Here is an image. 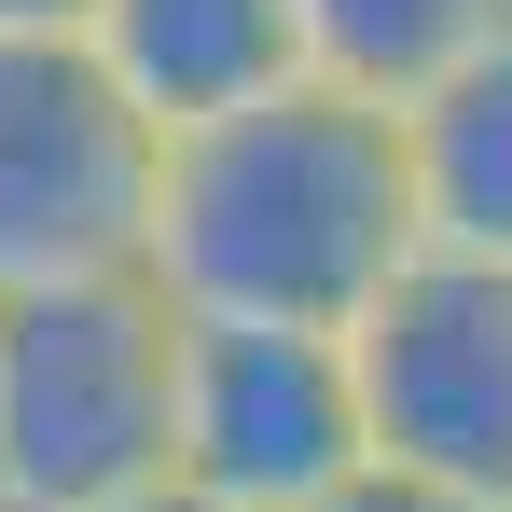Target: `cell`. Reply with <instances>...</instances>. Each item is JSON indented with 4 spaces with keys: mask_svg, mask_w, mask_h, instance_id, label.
Instances as JSON below:
<instances>
[{
    "mask_svg": "<svg viewBox=\"0 0 512 512\" xmlns=\"http://www.w3.org/2000/svg\"><path fill=\"white\" fill-rule=\"evenodd\" d=\"M416 263L402 208V139L388 111L319 84H277L194 139H153V222H139V291L167 319H277V333H346L388 277Z\"/></svg>",
    "mask_w": 512,
    "mask_h": 512,
    "instance_id": "1",
    "label": "cell"
},
{
    "mask_svg": "<svg viewBox=\"0 0 512 512\" xmlns=\"http://www.w3.org/2000/svg\"><path fill=\"white\" fill-rule=\"evenodd\" d=\"M167 305L139 277L0 305V512H111L167 485Z\"/></svg>",
    "mask_w": 512,
    "mask_h": 512,
    "instance_id": "2",
    "label": "cell"
},
{
    "mask_svg": "<svg viewBox=\"0 0 512 512\" xmlns=\"http://www.w3.org/2000/svg\"><path fill=\"white\" fill-rule=\"evenodd\" d=\"M346 388H360V457L443 485L471 512H512V277L499 263H402L346 319Z\"/></svg>",
    "mask_w": 512,
    "mask_h": 512,
    "instance_id": "3",
    "label": "cell"
},
{
    "mask_svg": "<svg viewBox=\"0 0 512 512\" xmlns=\"http://www.w3.org/2000/svg\"><path fill=\"white\" fill-rule=\"evenodd\" d=\"M360 388L346 333H277V319H180L167 333V485L222 512H319L360 485Z\"/></svg>",
    "mask_w": 512,
    "mask_h": 512,
    "instance_id": "4",
    "label": "cell"
},
{
    "mask_svg": "<svg viewBox=\"0 0 512 512\" xmlns=\"http://www.w3.org/2000/svg\"><path fill=\"white\" fill-rule=\"evenodd\" d=\"M153 222V125L70 42H0V305L139 277Z\"/></svg>",
    "mask_w": 512,
    "mask_h": 512,
    "instance_id": "5",
    "label": "cell"
},
{
    "mask_svg": "<svg viewBox=\"0 0 512 512\" xmlns=\"http://www.w3.org/2000/svg\"><path fill=\"white\" fill-rule=\"evenodd\" d=\"M70 56H84L153 139H194V125H222V111H250V97L305 84V70H291V0H84Z\"/></svg>",
    "mask_w": 512,
    "mask_h": 512,
    "instance_id": "6",
    "label": "cell"
},
{
    "mask_svg": "<svg viewBox=\"0 0 512 512\" xmlns=\"http://www.w3.org/2000/svg\"><path fill=\"white\" fill-rule=\"evenodd\" d=\"M402 139V208L429 263H499L512 277V28L485 56H457L429 97L388 111Z\"/></svg>",
    "mask_w": 512,
    "mask_h": 512,
    "instance_id": "7",
    "label": "cell"
},
{
    "mask_svg": "<svg viewBox=\"0 0 512 512\" xmlns=\"http://www.w3.org/2000/svg\"><path fill=\"white\" fill-rule=\"evenodd\" d=\"M499 28H512V0H291V70L319 97L402 111V97H429L457 56H485Z\"/></svg>",
    "mask_w": 512,
    "mask_h": 512,
    "instance_id": "8",
    "label": "cell"
},
{
    "mask_svg": "<svg viewBox=\"0 0 512 512\" xmlns=\"http://www.w3.org/2000/svg\"><path fill=\"white\" fill-rule=\"evenodd\" d=\"M319 512H471V499H443V485H402V471H360V485H333Z\"/></svg>",
    "mask_w": 512,
    "mask_h": 512,
    "instance_id": "9",
    "label": "cell"
},
{
    "mask_svg": "<svg viewBox=\"0 0 512 512\" xmlns=\"http://www.w3.org/2000/svg\"><path fill=\"white\" fill-rule=\"evenodd\" d=\"M84 0H0V42H70Z\"/></svg>",
    "mask_w": 512,
    "mask_h": 512,
    "instance_id": "10",
    "label": "cell"
},
{
    "mask_svg": "<svg viewBox=\"0 0 512 512\" xmlns=\"http://www.w3.org/2000/svg\"><path fill=\"white\" fill-rule=\"evenodd\" d=\"M111 512H222V499H194V485H139V499H111Z\"/></svg>",
    "mask_w": 512,
    "mask_h": 512,
    "instance_id": "11",
    "label": "cell"
}]
</instances>
